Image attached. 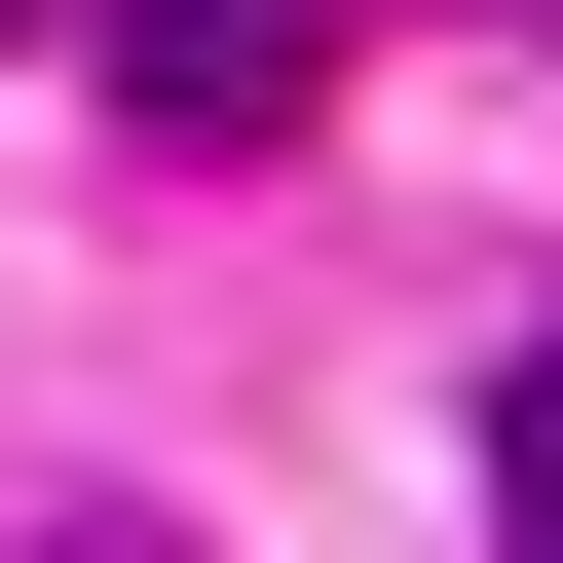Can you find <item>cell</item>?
<instances>
[{
  "mask_svg": "<svg viewBox=\"0 0 563 563\" xmlns=\"http://www.w3.org/2000/svg\"><path fill=\"white\" fill-rule=\"evenodd\" d=\"M301 76H339V0H113V113L151 151H301Z\"/></svg>",
  "mask_w": 563,
  "mask_h": 563,
  "instance_id": "1",
  "label": "cell"
},
{
  "mask_svg": "<svg viewBox=\"0 0 563 563\" xmlns=\"http://www.w3.org/2000/svg\"><path fill=\"white\" fill-rule=\"evenodd\" d=\"M38 563H188V526H38Z\"/></svg>",
  "mask_w": 563,
  "mask_h": 563,
  "instance_id": "3",
  "label": "cell"
},
{
  "mask_svg": "<svg viewBox=\"0 0 563 563\" xmlns=\"http://www.w3.org/2000/svg\"><path fill=\"white\" fill-rule=\"evenodd\" d=\"M0 38H38V0H0Z\"/></svg>",
  "mask_w": 563,
  "mask_h": 563,
  "instance_id": "4",
  "label": "cell"
},
{
  "mask_svg": "<svg viewBox=\"0 0 563 563\" xmlns=\"http://www.w3.org/2000/svg\"><path fill=\"white\" fill-rule=\"evenodd\" d=\"M488 526H526V563H563V339H526V376H488Z\"/></svg>",
  "mask_w": 563,
  "mask_h": 563,
  "instance_id": "2",
  "label": "cell"
}]
</instances>
